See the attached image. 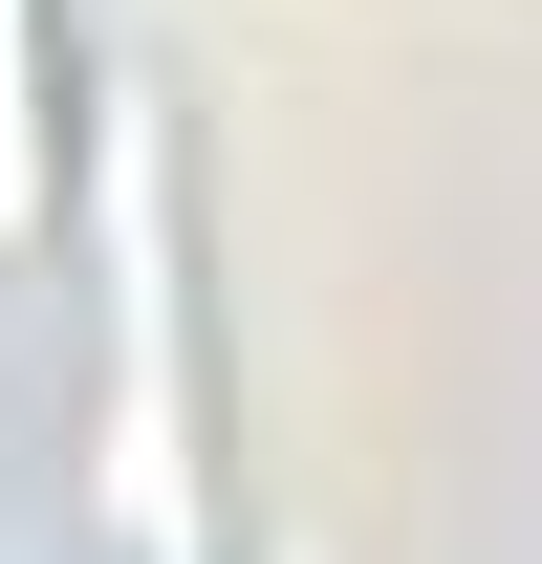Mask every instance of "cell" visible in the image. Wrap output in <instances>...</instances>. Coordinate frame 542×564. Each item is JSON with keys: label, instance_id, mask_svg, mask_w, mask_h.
Wrapping results in <instances>:
<instances>
[{"label": "cell", "instance_id": "7a4b0ae2", "mask_svg": "<svg viewBox=\"0 0 542 564\" xmlns=\"http://www.w3.org/2000/svg\"><path fill=\"white\" fill-rule=\"evenodd\" d=\"M66 239V0H0V261Z\"/></svg>", "mask_w": 542, "mask_h": 564}, {"label": "cell", "instance_id": "6da1fadb", "mask_svg": "<svg viewBox=\"0 0 542 564\" xmlns=\"http://www.w3.org/2000/svg\"><path fill=\"white\" fill-rule=\"evenodd\" d=\"M66 217L109 282V413H87V521L131 564H217V478H196V239H174V109L109 87L66 131Z\"/></svg>", "mask_w": 542, "mask_h": 564}]
</instances>
